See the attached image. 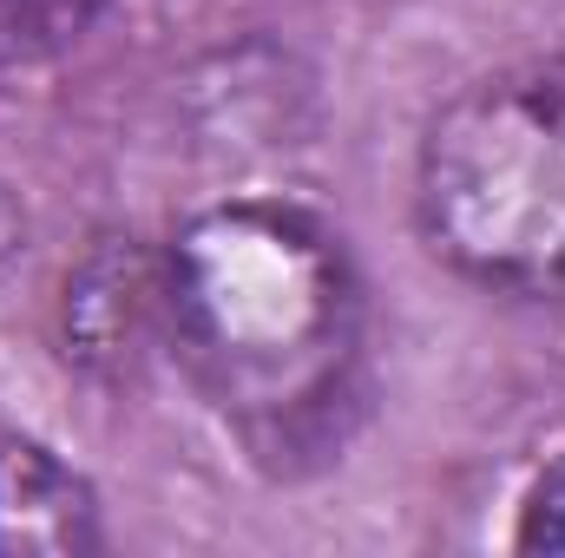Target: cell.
<instances>
[{
  "instance_id": "7",
  "label": "cell",
  "mask_w": 565,
  "mask_h": 558,
  "mask_svg": "<svg viewBox=\"0 0 565 558\" xmlns=\"http://www.w3.org/2000/svg\"><path fill=\"white\" fill-rule=\"evenodd\" d=\"M13 244H20V217H13V204L0 197V257H7Z\"/></svg>"
},
{
  "instance_id": "5",
  "label": "cell",
  "mask_w": 565,
  "mask_h": 558,
  "mask_svg": "<svg viewBox=\"0 0 565 558\" xmlns=\"http://www.w3.org/2000/svg\"><path fill=\"white\" fill-rule=\"evenodd\" d=\"M106 0H0V66H26L86 33Z\"/></svg>"
},
{
  "instance_id": "3",
  "label": "cell",
  "mask_w": 565,
  "mask_h": 558,
  "mask_svg": "<svg viewBox=\"0 0 565 558\" xmlns=\"http://www.w3.org/2000/svg\"><path fill=\"white\" fill-rule=\"evenodd\" d=\"M60 342L93 382H132L164 348V250L132 230H106L79 250L60 289Z\"/></svg>"
},
{
  "instance_id": "1",
  "label": "cell",
  "mask_w": 565,
  "mask_h": 558,
  "mask_svg": "<svg viewBox=\"0 0 565 558\" xmlns=\"http://www.w3.org/2000/svg\"><path fill=\"white\" fill-rule=\"evenodd\" d=\"M164 348L250 453H322L362 375V277L342 230L289 197L204 204L164 244Z\"/></svg>"
},
{
  "instance_id": "2",
  "label": "cell",
  "mask_w": 565,
  "mask_h": 558,
  "mask_svg": "<svg viewBox=\"0 0 565 558\" xmlns=\"http://www.w3.org/2000/svg\"><path fill=\"white\" fill-rule=\"evenodd\" d=\"M415 217L467 282L565 309V60L480 73L427 119Z\"/></svg>"
},
{
  "instance_id": "6",
  "label": "cell",
  "mask_w": 565,
  "mask_h": 558,
  "mask_svg": "<svg viewBox=\"0 0 565 558\" xmlns=\"http://www.w3.org/2000/svg\"><path fill=\"white\" fill-rule=\"evenodd\" d=\"M513 546H520V552H565V453L526 486Z\"/></svg>"
},
{
  "instance_id": "4",
  "label": "cell",
  "mask_w": 565,
  "mask_h": 558,
  "mask_svg": "<svg viewBox=\"0 0 565 558\" xmlns=\"http://www.w3.org/2000/svg\"><path fill=\"white\" fill-rule=\"evenodd\" d=\"M106 546L99 493L33 433H0V558H79Z\"/></svg>"
}]
</instances>
